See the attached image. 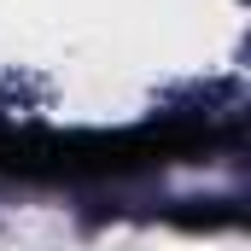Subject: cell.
<instances>
[{
    "instance_id": "6da1fadb",
    "label": "cell",
    "mask_w": 251,
    "mask_h": 251,
    "mask_svg": "<svg viewBox=\"0 0 251 251\" xmlns=\"http://www.w3.org/2000/svg\"><path fill=\"white\" fill-rule=\"evenodd\" d=\"M228 128L199 111L152 117L134 128H0V181L24 187H94V181H128L170 164H193L216 152Z\"/></svg>"
}]
</instances>
